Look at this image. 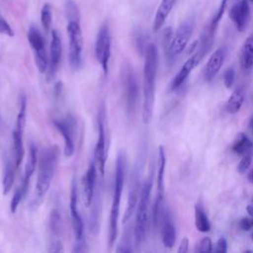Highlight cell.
I'll return each instance as SVG.
<instances>
[{
  "mask_svg": "<svg viewBox=\"0 0 253 253\" xmlns=\"http://www.w3.org/2000/svg\"><path fill=\"white\" fill-rule=\"evenodd\" d=\"M158 66V50L154 43H148L144 51L142 81V122L148 125L153 117L155 102V81Z\"/></svg>",
  "mask_w": 253,
  "mask_h": 253,
  "instance_id": "obj_1",
  "label": "cell"
},
{
  "mask_svg": "<svg viewBox=\"0 0 253 253\" xmlns=\"http://www.w3.org/2000/svg\"><path fill=\"white\" fill-rule=\"evenodd\" d=\"M59 157V149L56 145H50L44 148L39 156V170L36 184V197L33 207H38L44 199L53 176L55 174Z\"/></svg>",
  "mask_w": 253,
  "mask_h": 253,
  "instance_id": "obj_2",
  "label": "cell"
},
{
  "mask_svg": "<svg viewBox=\"0 0 253 253\" xmlns=\"http://www.w3.org/2000/svg\"><path fill=\"white\" fill-rule=\"evenodd\" d=\"M126 167V154L124 149H121L117 155V160H116L114 192H113V200H112L110 218H109L108 244L110 248L114 246L115 241L118 237L120 205H121V197L124 189Z\"/></svg>",
  "mask_w": 253,
  "mask_h": 253,
  "instance_id": "obj_3",
  "label": "cell"
},
{
  "mask_svg": "<svg viewBox=\"0 0 253 253\" xmlns=\"http://www.w3.org/2000/svg\"><path fill=\"white\" fill-rule=\"evenodd\" d=\"M152 184L153 175L151 171L141 186L139 199L136 206V214L133 227V239L135 246H140L146 237Z\"/></svg>",
  "mask_w": 253,
  "mask_h": 253,
  "instance_id": "obj_4",
  "label": "cell"
},
{
  "mask_svg": "<svg viewBox=\"0 0 253 253\" xmlns=\"http://www.w3.org/2000/svg\"><path fill=\"white\" fill-rule=\"evenodd\" d=\"M68 40H69V52L68 59L70 67L73 71L80 69L82 65V49H83V37L80 27V22L69 21L66 27Z\"/></svg>",
  "mask_w": 253,
  "mask_h": 253,
  "instance_id": "obj_5",
  "label": "cell"
},
{
  "mask_svg": "<svg viewBox=\"0 0 253 253\" xmlns=\"http://www.w3.org/2000/svg\"><path fill=\"white\" fill-rule=\"evenodd\" d=\"M194 25V20L192 18L180 24L176 32L172 35L169 43L166 45V54L168 58L172 59L178 56L185 49L192 37Z\"/></svg>",
  "mask_w": 253,
  "mask_h": 253,
  "instance_id": "obj_6",
  "label": "cell"
},
{
  "mask_svg": "<svg viewBox=\"0 0 253 253\" xmlns=\"http://www.w3.org/2000/svg\"><path fill=\"white\" fill-rule=\"evenodd\" d=\"M124 101L126 112L129 115L134 114L138 100V85L135 74L128 64H126L123 71Z\"/></svg>",
  "mask_w": 253,
  "mask_h": 253,
  "instance_id": "obj_7",
  "label": "cell"
},
{
  "mask_svg": "<svg viewBox=\"0 0 253 253\" xmlns=\"http://www.w3.org/2000/svg\"><path fill=\"white\" fill-rule=\"evenodd\" d=\"M106 109L105 105L102 104L99 115H98V138L94 150V161L99 171V174L103 177L105 174V165L107 159L106 152V129H105V121H106Z\"/></svg>",
  "mask_w": 253,
  "mask_h": 253,
  "instance_id": "obj_8",
  "label": "cell"
},
{
  "mask_svg": "<svg viewBox=\"0 0 253 253\" xmlns=\"http://www.w3.org/2000/svg\"><path fill=\"white\" fill-rule=\"evenodd\" d=\"M95 56L100 63L103 72L108 73L109 61L111 57V33L107 22H105L96 37L95 42Z\"/></svg>",
  "mask_w": 253,
  "mask_h": 253,
  "instance_id": "obj_9",
  "label": "cell"
},
{
  "mask_svg": "<svg viewBox=\"0 0 253 253\" xmlns=\"http://www.w3.org/2000/svg\"><path fill=\"white\" fill-rule=\"evenodd\" d=\"M27 38L34 52L35 62L39 71L41 73L45 72L48 67V59L45 51L44 40L42 33L36 26L32 25L28 30Z\"/></svg>",
  "mask_w": 253,
  "mask_h": 253,
  "instance_id": "obj_10",
  "label": "cell"
},
{
  "mask_svg": "<svg viewBox=\"0 0 253 253\" xmlns=\"http://www.w3.org/2000/svg\"><path fill=\"white\" fill-rule=\"evenodd\" d=\"M78 191H77V183L76 179L73 178L71 183V189H70V202H69V209H70V216H71V222H72V228L74 232V236L76 240H82L85 239L84 236V223L83 219L79 213L78 211Z\"/></svg>",
  "mask_w": 253,
  "mask_h": 253,
  "instance_id": "obj_11",
  "label": "cell"
},
{
  "mask_svg": "<svg viewBox=\"0 0 253 253\" xmlns=\"http://www.w3.org/2000/svg\"><path fill=\"white\" fill-rule=\"evenodd\" d=\"M228 16L235 29L240 33L244 32L247 29L251 18V11L248 1L239 0L234 3L229 9Z\"/></svg>",
  "mask_w": 253,
  "mask_h": 253,
  "instance_id": "obj_12",
  "label": "cell"
},
{
  "mask_svg": "<svg viewBox=\"0 0 253 253\" xmlns=\"http://www.w3.org/2000/svg\"><path fill=\"white\" fill-rule=\"evenodd\" d=\"M53 125L56 129L61 133L64 141V155L70 157L75 150L74 145V119L71 116H67L64 120H53Z\"/></svg>",
  "mask_w": 253,
  "mask_h": 253,
  "instance_id": "obj_13",
  "label": "cell"
},
{
  "mask_svg": "<svg viewBox=\"0 0 253 253\" xmlns=\"http://www.w3.org/2000/svg\"><path fill=\"white\" fill-rule=\"evenodd\" d=\"M140 179H139V170L135 169L132 172V175L129 180V188H128V196H127V203H126V208L125 211V214L123 217V222L126 223L127 221L130 220V217L132 216L137 203L139 199V194H140Z\"/></svg>",
  "mask_w": 253,
  "mask_h": 253,
  "instance_id": "obj_14",
  "label": "cell"
},
{
  "mask_svg": "<svg viewBox=\"0 0 253 253\" xmlns=\"http://www.w3.org/2000/svg\"><path fill=\"white\" fill-rule=\"evenodd\" d=\"M226 48L220 46L216 48L212 54L208 59L204 69V79L207 82H211L219 72L220 68L222 67L225 57H226Z\"/></svg>",
  "mask_w": 253,
  "mask_h": 253,
  "instance_id": "obj_15",
  "label": "cell"
},
{
  "mask_svg": "<svg viewBox=\"0 0 253 253\" xmlns=\"http://www.w3.org/2000/svg\"><path fill=\"white\" fill-rule=\"evenodd\" d=\"M62 52V43L60 35L56 30L51 31V41L49 48V60H48V77L53 78L56 74Z\"/></svg>",
  "mask_w": 253,
  "mask_h": 253,
  "instance_id": "obj_16",
  "label": "cell"
},
{
  "mask_svg": "<svg viewBox=\"0 0 253 253\" xmlns=\"http://www.w3.org/2000/svg\"><path fill=\"white\" fill-rule=\"evenodd\" d=\"M161 217V239L166 248L171 249L176 242V229L169 212L162 208L160 215Z\"/></svg>",
  "mask_w": 253,
  "mask_h": 253,
  "instance_id": "obj_17",
  "label": "cell"
},
{
  "mask_svg": "<svg viewBox=\"0 0 253 253\" xmlns=\"http://www.w3.org/2000/svg\"><path fill=\"white\" fill-rule=\"evenodd\" d=\"M82 181H83L84 203L86 207H90L93 202V198H94V194L97 186V167L94 160L89 164L88 169Z\"/></svg>",
  "mask_w": 253,
  "mask_h": 253,
  "instance_id": "obj_18",
  "label": "cell"
},
{
  "mask_svg": "<svg viewBox=\"0 0 253 253\" xmlns=\"http://www.w3.org/2000/svg\"><path fill=\"white\" fill-rule=\"evenodd\" d=\"M199 60L196 56V54H192L182 65V67L180 68V70L178 71V73L176 74V76L173 78L171 85H170V90L171 91H175L177 89H179L184 82L186 81V79L188 78V76L190 75V73L192 72V70L199 64Z\"/></svg>",
  "mask_w": 253,
  "mask_h": 253,
  "instance_id": "obj_19",
  "label": "cell"
},
{
  "mask_svg": "<svg viewBox=\"0 0 253 253\" xmlns=\"http://www.w3.org/2000/svg\"><path fill=\"white\" fill-rule=\"evenodd\" d=\"M24 129L25 126L16 124L15 128L12 132L13 138V149H14V163L16 168H18L24 158L25 149H24Z\"/></svg>",
  "mask_w": 253,
  "mask_h": 253,
  "instance_id": "obj_20",
  "label": "cell"
},
{
  "mask_svg": "<svg viewBox=\"0 0 253 253\" xmlns=\"http://www.w3.org/2000/svg\"><path fill=\"white\" fill-rule=\"evenodd\" d=\"M239 63L244 71L253 68V35L248 36L240 47Z\"/></svg>",
  "mask_w": 253,
  "mask_h": 253,
  "instance_id": "obj_21",
  "label": "cell"
},
{
  "mask_svg": "<svg viewBox=\"0 0 253 253\" xmlns=\"http://www.w3.org/2000/svg\"><path fill=\"white\" fill-rule=\"evenodd\" d=\"M177 0H161L153 20V31H159L171 13Z\"/></svg>",
  "mask_w": 253,
  "mask_h": 253,
  "instance_id": "obj_22",
  "label": "cell"
},
{
  "mask_svg": "<svg viewBox=\"0 0 253 253\" xmlns=\"http://www.w3.org/2000/svg\"><path fill=\"white\" fill-rule=\"evenodd\" d=\"M244 99H245V91L243 87L241 86L236 87L232 91L231 95L229 96L226 102V106H225L226 112L231 115L238 113L244 103Z\"/></svg>",
  "mask_w": 253,
  "mask_h": 253,
  "instance_id": "obj_23",
  "label": "cell"
},
{
  "mask_svg": "<svg viewBox=\"0 0 253 253\" xmlns=\"http://www.w3.org/2000/svg\"><path fill=\"white\" fill-rule=\"evenodd\" d=\"M15 168L12 160L10 157L5 158L4 162V168H3V178H2V190L3 195H8L11 191L13 184H14V178H15Z\"/></svg>",
  "mask_w": 253,
  "mask_h": 253,
  "instance_id": "obj_24",
  "label": "cell"
},
{
  "mask_svg": "<svg viewBox=\"0 0 253 253\" xmlns=\"http://www.w3.org/2000/svg\"><path fill=\"white\" fill-rule=\"evenodd\" d=\"M195 225L197 230L203 233L211 229V222L201 200H199L195 206Z\"/></svg>",
  "mask_w": 253,
  "mask_h": 253,
  "instance_id": "obj_25",
  "label": "cell"
},
{
  "mask_svg": "<svg viewBox=\"0 0 253 253\" xmlns=\"http://www.w3.org/2000/svg\"><path fill=\"white\" fill-rule=\"evenodd\" d=\"M38 163V151H37V147L35 144L31 143L30 145V150H29V155H28V159L26 162V166H25V172H24V177L22 182L29 185L30 184V180L36 170V166Z\"/></svg>",
  "mask_w": 253,
  "mask_h": 253,
  "instance_id": "obj_26",
  "label": "cell"
},
{
  "mask_svg": "<svg viewBox=\"0 0 253 253\" xmlns=\"http://www.w3.org/2000/svg\"><path fill=\"white\" fill-rule=\"evenodd\" d=\"M252 149H253L252 140L244 132H239L232 143V151L238 155L243 156L245 154H249V152Z\"/></svg>",
  "mask_w": 253,
  "mask_h": 253,
  "instance_id": "obj_27",
  "label": "cell"
},
{
  "mask_svg": "<svg viewBox=\"0 0 253 253\" xmlns=\"http://www.w3.org/2000/svg\"><path fill=\"white\" fill-rule=\"evenodd\" d=\"M166 168V153L163 146L158 148V169H157V195H163L164 192V175Z\"/></svg>",
  "mask_w": 253,
  "mask_h": 253,
  "instance_id": "obj_28",
  "label": "cell"
},
{
  "mask_svg": "<svg viewBox=\"0 0 253 253\" xmlns=\"http://www.w3.org/2000/svg\"><path fill=\"white\" fill-rule=\"evenodd\" d=\"M48 230L50 232V235L52 236L51 240L58 239V237H60L61 235L62 219H61L59 211L56 209H53L50 211L49 219H48Z\"/></svg>",
  "mask_w": 253,
  "mask_h": 253,
  "instance_id": "obj_29",
  "label": "cell"
},
{
  "mask_svg": "<svg viewBox=\"0 0 253 253\" xmlns=\"http://www.w3.org/2000/svg\"><path fill=\"white\" fill-rule=\"evenodd\" d=\"M226 6H227V0H221L219 5H218V7H217V9H216V11L214 12L212 18L211 19V21H210V23H209L207 28L210 31H211L212 33H215V31H216V29L218 27V24H219L223 14H224V12H225Z\"/></svg>",
  "mask_w": 253,
  "mask_h": 253,
  "instance_id": "obj_30",
  "label": "cell"
},
{
  "mask_svg": "<svg viewBox=\"0 0 253 253\" xmlns=\"http://www.w3.org/2000/svg\"><path fill=\"white\" fill-rule=\"evenodd\" d=\"M28 188H29V185L22 182L21 185L18 187V189L15 191V193L13 195V198L11 200V204H10V210H11L12 213L16 212L20 203L22 202L23 198L25 197V195L28 191Z\"/></svg>",
  "mask_w": 253,
  "mask_h": 253,
  "instance_id": "obj_31",
  "label": "cell"
},
{
  "mask_svg": "<svg viewBox=\"0 0 253 253\" xmlns=\"http://www.w3.org/2000/svg\"><path fill=\"white\" fill-rule=\"evenodd\" d=\"M64 11L67 21L80 22V11L77 4L73 0H67L64 4Z\"/></svg>",
  "mask_w": 253,
  "mask_h": 253,
  "instance_id": "obj_32",
  "label": "cell"
},
{
  "mask_svg": "<svg viewBox=\"0 0 253 253\" xmlns=\"http://www.w3.org/2000/svg\"><path fill=\"white\" fill-rule=\"evenodd\" d=\"M52 20V14H51V7L48 3L43 4L41 10V22L43 27V29L48 32Z\"/></svg>",
  "mask_w": 253,
  "mask_h": 253,
  "instance_id": "obj_33",
  "label": "cell"
},
{
  "mask_svg": "<svg viewBox=\"0 0 253 253\" xmlns=\"http://www.w3.org/2000/svg\"><path fill=\"white\" fill-rule=\"evenodd\" d=\"M117 252H131V240H130V232L128 229H126L125 234L123 235V238L118 245V248L116 249Z\"/></svg>",
  "mask_w": 253,
  "mask_h": 253,
  "instance_id": "obj_34",
  "label": "cell"
},
{
  "mask_svg": "<svg viewBox=\"0 0 253 253\" xmlns=\"http://www.w3.org/2000/svg\"><path fill=\"white\" fill-rule=\"evenodd\" d=\"M235 81V70L233 67H229L225 70L223 74V83L226 88L232 87L233 83Z\"/></svg>",
  "mask_w": 253,
  "mask_h": 253,
  "instance_id": "obj_35",
  "label": "cell"
},
{
  "mask_svg": "<svg viewBox=\"0 0 253 253\" xmlns=\"http://www.w3.org/2000/svg\"><path fill=\"white\" fill-rule=\"evenodd\" d=\"M252 162V159H251V155L250 154H245L242 156L241 160L239 161L238 165H237V171L240 173V174H243L247 171V169L249 168L250 164Z\"/></svg>",
  "mask_w": 253,
  "mask_h": 253,
  "instance_id": "obj_36",
  "label": "cell"
},
{
  "mask_svg": "<svg viewBox=\"0 0 253 253\" xmlns=\"http://www.w3.org/2000/svg\"><path fill=\"white\" fill-rule=\"evenodd\" d=\"M213 250L212 248V242L210 237H204L200 243L199 248L197 249L198 252H211Z\"/></svg>",
  "mask_w": 253,
  "mask_h": 253,
  "instance_id": "obj_37",
  "label": "cell"
},
{
  "mask_svg": "<svg viewBox=\"0 0 253 253\" xmlns=\"http://www.w3.org/2000/svg\"><path fill=\"white\" fill-rule=\"evenodd\" d=\"M0 34L6 35L8 37H13L14 32L10 25L7 23V21L0 15Z\"/></svg>",
  "mask_w": 253,
  "mask_h": 253,
  "instance_id": "obj_38",
  "label": "cell"
},
{
  "mask_svg": "<svg viewBox=\"0 0 253 253\" xmlns=\"http://www.w3.org/2000/svg\"><path fill=\"white\" fill-rule=\"evenodd\" d=\"M217 253H226L227 252V241L224 237H219L215 242V247L213 249Z\"/></svg>",
  "mask_w": 253,
  "mask_h": 253,
  "instance_id": "obj_39",
  "label": "cell"
},
{
  "mask_svg": "<svg viewBox=\"0 0 253 253\" xmlns=\"http://www.w3.org/2000/svg\"><path fill=\"white\" fill-rule=\"evenodd\" d=\"M48 252H54V253H58V252H62L63 251V246L62 243L59 239H55V240H50V242L48 243Z\"/></svg>",
  "mask_w": 253,
  "mask_h": 253,
  "instance_id": "obj_40",
  "label": "cell"
},
{
  "mask_svg": "<svg viewBox=\"0 0 253 253\" xmlns=\"http://www.w3.org/2000/svg\"><path fill=\"white\" fill-rule=\"evenodd\" d=\"M239 226L244 231H249L253 227V217H243L240 222Z\"/></svg>",
  "mask_w": 253,
  "mask_h": 253,
  "instance_id": "obj_41",
  "label": "cell"
},
{
  "mask_svg": "<svg viewBox=\"0 0 253 253\" xmlns=\"http://www.w3.org/2000/svg\"><path fill=\"white\" fill-rule=\"evenodd\" d=\"M73 251L74 252H86V251H88L86 239L76 240V242L74 244V247H73Z\"/></svg>",
  "mask_w": 253,
  "mask_h": 253,
  "instance_id": "obj_42",
  "label": "cell"
},
{
  "mask_svg": "<svg viewBox=\"0 0 253 253\" xmlns=\"http://www.w3.org/2000/svg\"><path fill=\"white\" fill-rule=\"evenodd\" d=\"M189 250V239L187 237H184L179 245L178 253H187Z\"/></svg>",
  "mask_w": 253,
  "mask_h": 253,
  "instance_id": "obj_43",
  "label": "cell"
},
{
  "mask_svg": "<svg viewBox=\"0 0 253 253\" xmlns=\"http://www.w3.org/2000/svg\"><path fill=\"white\" fill-rule=\"evenodd\" d=\"M246 211H247V212L249 213V215L253 217V205H249V206H247Z\"/></svg>",
  "mask_w": 253,
  "mask_h": 253,
  "instance_id": "obj_44",
  "label": "cell"
},
{
  "mask_svg": "<svg viewBox=\"0 0 253 253\" xmlns=\"http://www.w3.org/2000/svg\"><path fill=\"white\" fill-rule=\"evenodd\" d=\"M248 180H249L251 183H253V168L250 170V172H249V174H248Z\"/></svg>",
  "mask_w": 253,
  "mask_h": 253,
  "instance_id": "obj_45",
  "label": "cell"
},
{
  "mask_svg": "<svg viewBox=\"0 0 253 253\" xmlns=\"http://www.w3.org/2000/svg\"><path fill=\"white\" fill-rule=\"evenodd\" d=\"M250 126H251V128H252V130H253V118L251 119V122H250Z\"/></svg>",
  "mask_w": 253,
  "mask_h": 253,
  "instance_id": "obj_46",
  "label": "cell"
},
{
  "mask_svg": "<svg viewBox=\"0 0 253 253\" xmlns=\"http://www.w3.org/2000/svg\"><path fill=\"white\" fill-rule=\"evenodd\" d=\"M247 1H250L251 3H253V0H247Z\"/></svg>",
  "mask_w": 253,
  "mask_h": 253,
  "instance_id": "obj_47",
  "label": "cell"
},
{
  "mask_svg": "<svg viewBox=\"0 0 253 253\" xmlns=\"http://www.w3.org/2000/svg\"><path fill=\"white\" fill-rule=\"evenodd\" d=\"M0 126H1V116H0Z\"/></svg>",
  "mask_w": 253,
  "mask_h": 253,
  "instance_id": "obj_48",
  "label": "cell"
},
{
  "mask_svg": "<svg viewBox=\"0 0 253 253\" xmlns=\"http://www.w3.org/2000/svg\"><path fill=\"white\" fill-rule=\"evenodd\" d=\"M252 240H253V233H252Z\"/></svg>",
  "mask_w": 253,
  "mask_h": 253,
  "instance_id": "obj_49",
  "label": "cell"
},
{
  "mask_svg": "<svg viewBox=\"0 0 253 253\" xmlns=\"http://www.w3.org/2000/svg\"><path fill=\"white\" fill-rule=\"evenodd\" d=\"M252 202H253V197H252Z\"/></svg>",
  "mask_w": 253,
  "mask_h": 253,
  "instance_id": "obj_50",
  "label": "cell"
}]
</instances>
